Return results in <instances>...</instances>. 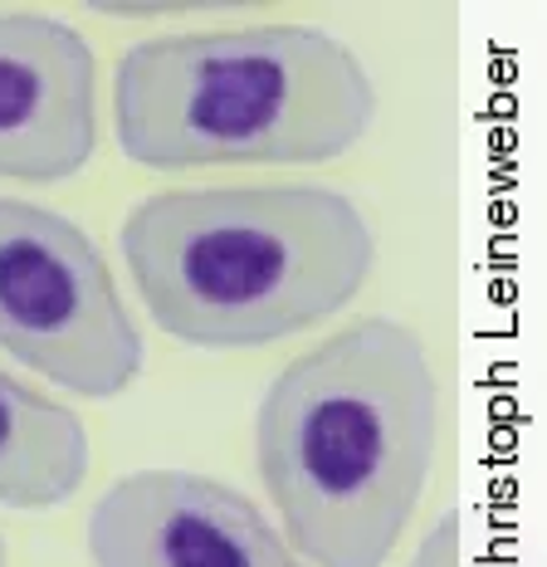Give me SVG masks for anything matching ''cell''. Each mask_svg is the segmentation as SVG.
Returning <instances> with one entry per match:
<instances>
[{
    "label": "cell",
    "instance_id": "obj_1",
    "mask_svg": "<svg viewBox=\"0 0 547 567\" xmlns=\"http://www.w3.org/2000/svg\"><path fill=\"white\" fill-rule=\"evenodd\" d=\"M440 382L415 328L357 318L269 382L255 465L303 567H382L431 484Z\"/></svg>",
    "mask_w": 547,
    "mask_h": 567
},
{
    "label": "cell",
    "instance_id": "obj_2",
    "mask_svg": "<svg viewBox=\"0 0 547 567\" xmlns=\"http://www.w3.org/2000/svg\"><path fill=\"white\" fill-rule=\"evenodd\" d=\"M117 245L152 328L186 348L308 333L348 309L376 265L362 206L313 182L142 196Z\"/></svg>",
    "mask_w": 547,
    "mask_h": 567
},
{
    "label": "cell",
    "instance_id": "obj_3",
    "mask_svg": "<svg viewBox=\"0 0 547 567\" xmlns=\"http://www.w3.org/2000/svg\"><path fill=\"white\" fill-rule=\"evenodd\" d=\"M376 123V84L352 44L313 25L186 30L127 44L113 133L147 172L318 167Z\"/></svg>",
    "mask_w": 547,
    "mask_h": 567
},
{
    "label": "cell",
    "instance_id": "obj_4",
    "mask_svg": "<svg viewBox=\"0 0 547 567\" xmlns=\"http://www.w3.org/2000/svg\"><path fill=\"white\" fill-rule=\"evenodd\" d=\"M0 348L89 401L123 396L147 358L89 230L20 196H0Z\"/></svg>",
    "mask_w": 547,
    "mask_h": 567
},
{
    "label": "cell",
    "instance_id": "obj_5",
    "mask_svg": "<svg viewBox=\"0 0 547 567\" xmlns=\"http://www.w3.org/2000/svg\"><path fill=\"white\" fill-rule=\"evenodd\" d=\"M93 567H303L269 514L235 484L192 470H137L89 514Z\"/></svg>",
    "mask_w": 547,
    "mask_h": 567
},
{
    "label": "cell",
    "instance_id": "obj_6",
    "mask_svg": "<svg viewBox=\"0 0 547 567\" xmlns=\"http://www.w3.org/2000/svg\"><path fill=\"white\" fill-rule=\"evenodd\" d=\"M99 152V64L54 16L0 10V176L69 182Z\"/></svg>",
    "mask_w": 547,
    "mask_h": 567
},
{
    "label": "cell",
    "instance_id": "obj_7",
    "mask_svg": "<svg viewBox=\"0 0 547 567\" xmlns=\"http://www.w3.org/2000/svg\"><path fill=\"white\" fill-rule=\"evenodd\" d=\"M93 451L79 411L0 372V504L54 509L89 480Z\"/></svg>",
    "mask_w": 547,
    "mask_h": 567
},
{
    "label": "cell",
    "instance_id": "obj_8",
    "mask_svg": "<svg viewBox=\"0 0 547 567\" xmlns=\"http://www.w3.org/2000/svg\"><path fill=\"white\" fill-rule=\"evenodd\" d=\"M411 567H465V528H460V514H440L435 528L421 538Z\"/></svg>",
    "mask_w": 547,
    "mask_h": 567
},
{
    "label": "cell",
    "instance_id": "obj_9",
    "mask_svg": "<svg viewBox=\"0 0 547 567\" xmlns=\"http://www.w3.org/2000/svg\"><path fill=\"white\" fill-rule=\"evenodd\" d=\"M0 567H6V538H0Z\"/></svg>",
    "mask_w": 547,
    "mask_h": 567
}]
</instances>
